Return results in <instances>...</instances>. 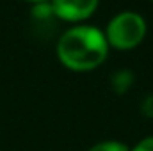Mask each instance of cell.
Returning <instances> with one entry per match:
<instances>
[{
    "label": "cell",
    "mask_w": 153,
    "mask_h": 151,
    "mask_svg": "<svg viewBox=\"0 0 153 151\" xmlns=\"http://www.w3.org/2000/svg\"><path fill=\"white\" fill-rule=\"evenodd\" d=\"M89 151H128L126 146L123 142H117V141H107V142H100V144H94Z\"/></svg>",
    "instance_id": "5"
},
{
    "label": "cell",
    "mask_w": 153,
    "mask_h": 151,
    "mask_svg": "<svg viewBox=\"0 0 153 151\" xmlns=\"http://www.w3.org/2000/svg\"><path fill=\"white\" fill-rule=\"evenodd\" d=\"M98 5V0H53L52 9L59 18L64 20H84Z\"/></svg>",
    "instance_id": "3"
},
{
    "label": "cell",
    "mask_w": 153,
    "mask_h": 151,
    "mask_svg": "<svg viewBox=\"0 0 153 151\" xmlns=\"http://www.w3.org/2000/svg\"><path fill=\"white\" fill-rule=\"evenodd\" d=\"M144 20L135 13H121L109 23L107 38L117 48H132L144 38Z\"/></svg>",
    "instance_id": "2"
},
{
    "label": "cell",
    "mask_w": 153,
    "mask_h": 151,
    "mask_svg": "<svg viewBox=\"0 0 153 151\" xmlns=\"http://www.w3.org/2000/svg\"><path fill=\"white\" fill-rule=\"evenodd\" d=\"M134 151H153V137H148V139L141 141V142L135 146Z\"/></svg>",
    "instance_id": "7"
},
{
    "label": "cell",
    "mask_w": 153,
    "mask_h": 151,
    "mask_svg": "<svg viewBox=\"0 0 153 151\" xmlns=\"http://www.w3.org/2000/svg\"><path fill=\"white\" fill-rule=\"evenodd\" d=\"M132 84H134V73L130 70H119L111 76V85L117 94H123L125 91H128Z\"/></svg>",
    "instance_id": "4"
},
{
    "label": "cell",
    "mask_w": 153,
    "mask_h": 151,
    "mask_svg": "<svg viewBox=\"0 0 153 151\" xmlns=\"http://www.w3.org/2000/svg\"><path fill=\"white\" fill-rule=\"evenodd\" d=\"M61 61L71 70H93L107 55V39L93 27H75L62 34L57 44Z\"/></svg>",
    "instance_id": "1"
},
{
    "label": "cell",
    "mask_w": 153,
    "mask_h": 151,
    "mask_svg": "<svg viewBox=\"0 0 153 151\" xmlns=\"http://www.w3.org/2000/svg\"><path fill=\"white\" fill-rule=\"evenodd\" d=\"M141 110H143V114H144L146 117H153V94H150V96L144 98V101H143V105H141Z\"/></svg>",
    "instance_id": "6"
}]
</instances>
